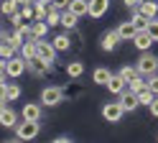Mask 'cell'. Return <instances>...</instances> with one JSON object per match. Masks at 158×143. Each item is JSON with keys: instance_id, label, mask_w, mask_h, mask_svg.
Here are the masks:
<instances>
[{"instance_id": "obj_1", "label": "cell", "mask_w": 158, "mask_h": 143, "mask_svg": "<svg viewBox=\"0 0 158 143\" xmlns=\"http://www.w3.org/2000/svg\"><path fill=\"white\" fill-rule=\"evenodd\" d=\"M28 69V59H23V56H13V59H3V74H8V77H21L23 72Z\"/></svg>"}, {"instance_id": "obj_2", "label": "cell", "mask_w": 158, "mask_h": 143, "mask_svg": "<svg viewBox=\"0 0 158 143\" xmlns=\"http://www.w3.org/2000/svg\"><path fill=\"white\" fill-rule=\"evenodd\" d=\"M38 123L41 120H23L21 125H15V141H33L38 136V130H41Z\"/></svg>"}, {"instance_id": "obj_3", "label": "cell", "mask_w": 158, "mask_h": 143, "mask_svg": "<svg viewBox=\"0 0 158 143\" xmlns=\"http://www.w3.org/2000/svg\"><path fill=\"white\" fill-rule=\"evenodd\" d=\"M138 72H140L143 77H153V74H158V56L151 54V51H143V56L138 59Z\"/></svg>"}, {"instance_id": "obj_4", "label": "cell", "mask_w": 158, "mask_h": 143, "mask_svg": "<svg viewBox=\"0 0 158 143\" xmlns=\"http://www.w3.org/2000/svg\"><path fill=\"white\" fill-rule=\"evenodd\" d=\"M123 115H125V107L120 105V100H117V102H107V105L102 107V118L107 123H120Z\"/></svg>"}, {"instance_id": "obj_5", "label": "cell", "mask_w": 158, "mask_h": 143, "mask_svg": "<svg viewBox=\"0 0 158 143\" xmlns=\"http://www.w3.org/2000/svg\"><path fill=\"white\" fill-rule=\"evenodd\" d=\"M54 61H46V59H41V56H33L31 61H28V72H31L33 77H46L48 72H51L54 67Z\"/></svg>"}, {"instance_id": "obj_6", "label": "cell", "mask_w": 158, "mask_h": 143, "mask_svg": "<svg viewBox=\"0 0 158 143\" xmlns=\"http://www.w3.org/2000/svg\"><path fill=\"white\" fill-rule=\"evenodd\" d=\"M61 100H64V89L61 87H46L41 92V102L46 107H54V105H61Z\"/></svg>"}, {"instance_id": "obj_7", "label": "cell", "mask_w": 158, "mask_h": 143, "mask_svg": "<svg viewBox=\"0 0 158 143\" xmlns=\"http://www.w3.org/2000/svg\"><path fill=\"white\" fill-rule=\"evenodd\" d=\"M156 44L153 41V36L148 33V28H143V31H138L135 33V38H133V46L138 49V51H151V46Z\"/></svg>"}, {"instance_id": "obj_8", "label": "cell", "mask_w": 158, "mask_h": 143, "mask_svg": "<svg viewBox=\"0 0 158 143\" xmlns=\"http://www.w3.org/2000/svg\"><path fill=\"white\" fill-rule=\"evenodd\" d=\"M120 41H123V38H120V33H117V28H115V31H107V33L100 38V46H102L105 51H115Z\"/></svg>"}, {"instance_id": "obj_9", "label": "cell", "mask_w": 158, "mask_h": 143, "mask_svg": "<svg viewBox=\"0 0 158 143\" xmlns=\"http://www.w3.org/2000/svg\"><path fill=\"white\" fill-rule=\"evenodd\" d=\"M120 105H123L127 112H133L138 105H140V100H138V92H133V89H127V92H120Z\"/></svg>"}, {"instance_id": "obj_10", "label": "cell", "mask_w": 158, "mask_h": 143, "mask_svg": "<svg viewBox=\"0 0 158 143\" xmlns=\"http://www.w3.org/2000/svg\"><path fill=\"white\" fill-rule=\"evenodd\" d=\"M23 120H41L44 115V102L41 105H36V102H28V105H23Z\"/></svg>"}, {"instance_id": "obj_11", "label": "cell", "mask_w": 158, "mask_h": 143, "mask_svg": "<svg viewBox=\"0 0 158 143\" xmlns=\"http://www.w3.org/2000/svg\"><path fill=\"white\" fill-rule=\"evenodd\" d=\"M56 54H59V51H56V46H54V41H51V44H46L44 38H38V56H41V59L54 61V59H56Z\"/></svg>"}, {"instance_id": "obj_12", "label": "cell", "mask_w": 158, "mask_h": 143, "mask_svg": "<svg viewBox=\"0 0 158 143\" xmlns=\"http://www.w3.org/2000/svg\"><path fill=\"white\" fill-rule=\"evenodd\" d=\"M0 125L3 128H15L18 125V115L8 105H3V110H0Z\"/></svg>"}, {"instance_id": "obj_13", "label": "cell", "mask_w": 158, "mask_h": 143, "mask_svg": "<svg viewBox=\"0 0 158 143\" xmlns=\"http://www.w3.org/2000/svg\"><path fill=\"white\" fill-rule=\"evenodd\" d=\"M110 8V0H89V18H102Z\"/></svg>"}, {"instance_id": "obj_14", "label": "cell", "mask_w": 158, "mask_h": 143, "mask_svg": "<svg viewBox=\"0 0 158 143\" xmlns=\"http://www.w3.org/2000/svg\"><path fill=\"white\" fill-rule=\"evenodd\" d=\"M125 84H127V79L123 74H112L110 82H107V92H112V95H120V92H125Z\"/></svg>"}, {"instance_id": "obj_15", "label": "cell", "mask_w": 158, "mask_h": 143, "mask_svg": "<svg viewBox=\"0 0 158 143\" xmlns=\"http://www.w3.org/2000/svg\"><path fill=\"white\" fill-rule=\"evenodd\" d=\"M21 56L31 61L33 56H38V38H28L26 44L21 46Z\"/></svg>"}, {"instance_id": "obj_16", "label": "cell", "mask_w": 158, "mask_h": 143, "mask_svg": "<svg viewBox=\"0 0 158 143\" xmlns=\"http://www.w3.org/2000/svg\"><path fill=\"white\" fill-rule=\"evenodd\" d=\"M117 33H120L123 41H133L135 33H138V28H135L133 20H127V23H120V26H117Z\"/></svg>"}, {"instance_id": "obj_17", "label": "cell", "mask_w": 158, "mask_h": 143, "mask_svg": "<svg viewBox=\"0 0 158 143\" xmlns=\"http://www.w3.org/2000/svg\"><path fill=\"white\" fill-rule=\"evenodd\" d=\"M48 33V20H36L33 18V23H31V38H46Z\"/></svg>"}, {"instance_id": "obj_18", "label": "cell", "mask_w": 158, "mask_h": 143, "mask_svg": "<svg viewBox=\"0 0 158 143\" xmlns=\"http://www.w3.org/2000/svg\"><path fill=\"white\" fill-rule=\"evenodd\" d=\"M110 77H112V72L107 69V67H97V69L92 72V79H94V84H105V87H107Z\"/></svg>"}, {"instance_id": "obj_19", "label": "cell", "mask_w": 158, "mask_h": 143, "mask_svg": "<svg viewBox=\"0 0 158 143\" xmlns=\"http://www.w3.org/2000/svg\"><path fill=\"white\" fill-rule=\"evenodd\" d=\"M69 10L77 13L79 18H82V15H89V0H72V3H69Z\"/></svg>"}, {"instance_id": "obj_20", "label": "cell", "mask_w": 158, "mask_h": 143, "mask_svg": "<svg viewBox=\"0 0 158 143\" xmlns=\"http://www.w3.org/2000/svg\"><path fill=\"white\" fill-rule=\"evenodd\" d=\"M130 20L135 23V28H138V31H143V28H148V23H151V18H148V15L143 13L140 8H138V10H133V18H130Z\"/></svg>"}, {"instance_id": "obj_21", "label": "cell", "mask_w": 158, "mask_h": 143, "mask_svg": "<svg viewBox=\"0 0 158 143\" xmlns=\"http://www.w3.org/2000/svg\"><path fill=\"white\" fill-rule=\"evenodd\" d=\"M77 18H79V15H77V13H72V10L66 8L64 13H61V26H64L66 31H72V28L77 26Z\"/></svg>"}, {"instance_id": "obj_22", "label": "cell", "mask_w": 158, "mask_h": 143, "mask_svg": "<svg viewBox=\"0 0 158 143\" xmlns=\"http://www.w3.org/2000/svg\"><path fill=\"white\" fill-rule=\"evenodd\" d=\"M82 74H84V64H82V61H72V64H66V77L77 79V77H82Z\"/></svg>"}, {"instance_id": "obj_23", "label": "cell", "mask_w": 158, "mask_h": 143, "mask_svg": "<svg viewBox=\"0 0 158 143\" xmlns=\"http://www.w3.org/2000/svg\"><path fill=\"white\" fill-rule=\"evenodd\" d=\"M54 46H56V51H69L72 49V38H69L66 33H59L54 38Z\"/></svg>"}, {"instance_id": "obj_24", "label": "cell", "mask_w": 158, "mask_h": 143, "mask_svg": "<svg viewBox=\"0 0 158 143\" xmlns=\"http://www.w3.org/2000/svg\"><path fill=\"white\" fill-rule=\"evenodd\" d=\"M140 10H143L148 18H156V15H158V3H156V0H143V3H140Z\"/></svg>"}, {"instance_id": "obj_25", "label": "cell", "mask_w": 158, "mask_h": 143, "mask_svg": "<svg viewBox=\"0 0 158 143\" xmlns=\"http://www.w3.org/2000/svg\"><path fill=\"white\" fill-rule=\"evenodd\" d=\"M15 46L10 44V41H8V38H3V44H0V56H3V59H13L15 56Z\"/></svg>"}, {"instance_id": "obj_26", "label": "cell", "mask_w": 158, "mask_h": 143, "mask_svg": "<svg viewBox=\"0 0 158 143\" xmlns=\"http://www.w3.org/2000/svg\"><path fill=\"white\" fill-rule=\"evenodd\" d=\"M158 95H156V92L151 89V87H143L140 92H138V100H140V105H151V102L156 100Z\"/></svg>"}, {"instance_id": "obj_27", "label": "cell", "mask_w": 158, "mask_h": 143, "mask_svg": "<svg viewBox=\"0 0 158 143\" xmlns=\"http://www.w3.org/2000/svg\"><path fill=\"white\" fill-rule=\"evenodd\" d=\"M143 87H148V77H143V74H138L135 79L127 82V89H133V92H140Z\"/></svg>"}, {"instance_id": "obj_28", "label": "cell", "mask_w": 158, "mask_h": 143, "mask_svg": "<svg viewBox=\"0 0 158 143\" xmlns=\"http://www.w3.org/2000/svg\"><path fill=\"white\" fill-rule=\"evenodd\" d=\"M33 8H36V20H46V18H48V10H51V5L41 3V0H36Z\"/></svg>"}, {"instance_id": "obj_29", "label": "cell", "mask_w": 158, "mask_h": 143, "mask_svg": "<svg viewBox=\"0 0 158 143\" xmlns=\"http://www.w3.org/2000/svg\"><path fill=\"white\" fill-rule=\"evenodd\" d=\"M3 38H8V41H10V44H13L18 51H21V46H23L26 41H28V38H23L21 33H18V31H13V33H3Z\"/></svg>"}, {"instance_id": "obj_30", "label": "cell", "mask_w": 158, "mask_h": 143, "mask_svg": "<svg viewBox=\"0 0 158 143\" xmlns=\"http://www.w3.org/2000/svg\"><path fill=\"white\" fill-rule=\"evenodd\" d=\"M61 13H64V10H59V8H54L51 5V10H48V26H61Z\"/></svg>"}, {"instance_id": "obj_31", "label": "cell", "mask_w": 158, "mask_h": 143, "mask_svg": "<svg viewBox=\"0 0 158 143\" xmlns=\"http://www.w3.org/2000/svg\"><path fill=\"white\" fill-rule=\"evenodd\" d=\"M3 15H13V13H18V0H3Z\"/></svg>"}, {"instance_id": "obj_32", "label": "cell", "mask_w": 158, "mask_h": 143, "mask_svg": "<svg viewBox=\"0 0 158 143\" xmlns=\"http://www.w3.org/2000/svg\"><path fill=\"white\" fill-rule=\"evenodd\" d=\"M120 74H123L127 82H130V79H135L138 74H140V72H138V67H123V69H120Z\"/></svg>"}, {"instance_id": "obj_33", "label": "cell", "mask_w": 158, "mask_h": 143, "mask_svg": "<svg viewBox=\"0 0 158 143\" xmlns=\"http://www.w3.org/2000/svg\"><path fill=\"white\" fill-rule=\"evenodd\" d=\"M148 33L153 36V41H158V18H151V23H148Z\"/></svg>"}, {"instance_id": "obj_34", "label": "cell", "mask_w": 158, "mask_h": 143, "mask_svg": "<svg viewBox=\"0 0 158 143\" xmlns=\"http://www.w3.org/2000/svg\"><path fill=\"white\" fill-rule=\"evenodd\" d=\"M23 20H26V18H23V13H21V10H18V13H13V15H10V23H13L15 28H18V26H23Z\"/></svg>"}, {"instance_id": "obj_35", "label": "cell", "mask_w": 158, "mask_h": 143, "mask_svg": "<svg viewBox=\"0 0 158 143\" xmlns=\"http://www.w3.org/2000/svg\"><path fill=\"white\" fill-rule=\"evenodd\" d=\"M69 3H72V0H51V5H54V8H59V10H66V8H69Z\"/></svg>"}, {"instance_id": "obj_36", "label": "cell", "mask_w": 158, "mask_h": 143, "mask_svg": "<svg viewBox=\"0 0 158 143\" xmlns=\"http://www.w3.org/2000/svg\"><path fill=\"white\" fill-rule=\"evenodd\" d=\"M148 87H151L156 95H158V74H153V77H148Z\"/></svg>"}, {"instance_id": "obj_37", "label": "cell", "mask_w": 158, "mask_h": 143, "mask_svg": "<svg viewBox=\"0 0 158 143\" xmlns=\"http://www.w3.org/2000/svg\"><path fill=\"white\" fill-rule=\"evenodd\" d=\"M148 110H151V115H153V118H158V97L151 102V105H148Z\"/></svg>"}, {"instance_id": "obj_38", "label": "cell", "mask_w": 158, "mask_h": 143, "mask_svg": "<svg viewBox=\"0 0 158 143\" xmlns=\"http://www.w3.org/2000/svg\"><path fill=\"white\" fill-rule=\"evenodd\" d=\"M123 3H125L127 8H133V10H138V8H140V3H143V0H123Z\"/></svg>"}, {"instance_id": "obj_39", "label": "cell", "mask_w": 158, "mask_h": 143, "mask_svg": "<svg viewBox=\"0 0 158 143\" xmlns=\"http://www.w3.org/2000/svg\"><path fill=\"white\" fill-rule=\"evenodd\" d=\"M36 0H18V5H33Z\"/></svg>"}, {"instance_id": "obj_40", "label": "cell", "mask_w": 158, "mask_h": 143, "mask_svg": "<svg viewBox=\"0 0 158 143\" xmlns=\"http://www.w3.org/2000/svg\"><path fill=\"white\" fill-rule=\"evenodd\" d=\"M41 3H51V0H41Z\"/></svg>"}]
</instances>
